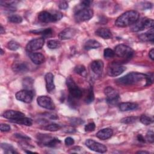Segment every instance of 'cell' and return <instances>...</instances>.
Instances as JSON below:
<instances>
[{
    "instance_id": "cell-38",
    "label": "cell",
    "mask_w": 154,
    "mask_h": 154,
    "mask_svg": "<svg viewBox=\"0 0 154 154\" xmlns=\"http://www.w3.org/2000/svg\"><path fill=\"white\" fill-rule=\"evenodd\" d=\"M137 119V117H135V116L127 117L123 118L121 120V122L123 123H125V124H131V123L135 122Z\"/></svg>"
},
{
    "instance_id": "cell-29",
    "label": "cell",
    "mask_w": 154,
    "mask_h": 154,
    "mask_svg": "<svg viewBox=\"0 0 154 154\" xmlns=\"http://www.w3.org/2000/svg\"><path fill=\"white\" fill-rule=\"evenodd\" d=\"M94 95L93 89V87L90 86L87 90V93L85 98V102L86 103L89 104L93 102V101L94 100Z\"/></svg>"
},
{
    "instance_id": "cell-22",
    "label": "cell",
    "mask_w": 154,
    "mask_h": 154,
    "mask_svg": "<svg viewBox=\"0 0 154 154\" xmlns=\"http://www.w3.org/2000/svg\"><path fill=\"white\" fill-rule=\"evenodd\" d=\"M153 28H150L149 30L144 33L138 35L139 39L142 42H153L154 40Z\"/></svg>"
},
{
    "instance_id": "cell-5",
    "label": "cell",
    "mask_w": 154,
    "mask_h": 154,
    "mask_svg": "<svg viewBox=\"0 0 154 154\" xmlns=\"http://www.w3.org/2000/svg\"><path fill=\"white\" fill-rule=\"evenodd\" d=\"M93 10L89 8H82L76 11L74 17L77 22H82L89 20L93 16Z\"/></svg>"
},
{
    "instance_id": "cell-26",
    "label": "cell",
    "mask_w": 154,
    "mask_h": 154,
    "mask_svg": "<svg viewBox=\"0 0 154 154\" xmlns=\"http://www.w3.org/2000/svg\"><path fill=\"white\" fill-rule=\"evenodd\" d=\"M10 121L11 122H13V123H16L22 125H25V126H30L32 124V119H31L30 118L25 117L17 119L16 120H10Z\"/></svg>"
},
{
    "instance_id": "cell-11",
    "label": "cell",
    "mask_w": 154,
    "mask_h": 154,
    "mask_svg": "<svg viewBox=\"0 0 154 154\" xmlns=\"http://www.w3.org/2000/svg\"><path fill=\"white\" fill-rule=\"evenodd\" d=\"M85 144L90 150L98 153H105L107 151L106 147L91 139H88L85 141Z\"/></svg>"
},
{
    "instance_id": "cell-50",
    "label": "cell",
    "mask_w": 154,
    "mask_h": 154,
    "mask_svg": "<svg viewBox=\"0 0 154 154\" xmlns=\"http://www.w3.org/2000/svg\"><path fill=\"white\" fill-rule=\"evenodd\" d=\"M0 33L1 34H3L5 33V29L4 28V27L2 26V25H1V26H0Z\"/></svg>"
},
{
    "instance_id": "cell-34",
    "label": "cell",
    "mask_w": 154,
    "mask_h": 154,
    "mask_svg": "<svg viewBox=\"0 0 154 154\" xmlns=\"http://www.w3.org/2000/svg\"><path fill=\"white\" fill-rule=\"evenodd\" d=\"M61 128V126L57 123H51L49 125H48L45 126V129L46 130V131H52V132H54V131H58L60 130V129Z\"/></svg>"
},
{
    "instance_id": "cell-13",
    "label": "cell",
    "mask_w": 154,
    "mask_h": 154,
    "mask_svg": "<svg viewBox=\"0 0 154 154\" xmlns=\"http://www.w3.org/2000/svg\"><path fill=\"white\" fill-rule=\"evenodd\" d=\"M38 105L45 109L54 110L55 108V104L52 99L47 96H40L37 99Z\"/></svg>"
},
{
    "instance_id": "cell-14",
    "label": "cell",
    "mask_w": 154,
    "mask_h": 154,
    "mask_svg": "<svg viewBox=\"0 0 154 154\" xmlns=\"http://www.w3.org/2000/svg\"><path fill=\"white\" fill-rule=\"evenodd\" d=\"M33 92L31 90H22L16 93V98L19 101L25 103H30L33 99Z\"/></svg>"
},
{
    "instance_id": "cell-24",
    "label": "cell",
    "mask_w": 154,
    "mask_h": 154,
    "mask_svg": "<svg viewBox=\"0 0 154 154\" xmlns=\"http://www.w3.org/2000/svg\"><path fill=\"white\" fill-rule=\"evenodd\" d=\"M96 34L104 39H109L112 38V34L108 28H98L96 32Z\"/></svg>"
},
{
    "instance_id": "cell-28",
    "label": "cell",
    "mask_w": 154,
    "mask_h": 154,
    "mask_svg": "<svg viewBox=\"0 0 154 154\" xmlns=\"http://www.w3.org/2000/svg\"><path fill=\"white\" fill-rule=\"evenodd\" d=\"M1 147L4 150L5 153H17V152L14 150V147L11 144L8 143H1Z\"/></svg>"
},
{
    "instance_id": "cell-36",
    "label": "cell",
    "mask_w": 154,
    "mask_h": 154,
    "mask_svg": "<svg viewBox=\"0 0 154 154\" xmlns=\"http://www.w3.org/2000/svg\"><path fill=\"white\" fill-rule=\"evenodd\" d=\"M140 120L143 125H149L153 122L152 119L146 115H142L140 118Z\"/></svg>"
},
{
    "instance_id": "cell-45",
    "label": "cell",
    "mask_w": 154,
    "mask_h": 154,
    "mask_svg": "<svg viewBox=\"0 0 154 154\" xmlns=\"http://www.w3.org/2000/svg\"><path fill=\"white\" fill-rule=\"evenodd\" d=\"M64 143H65V144L66 146H71L72 144H74L75 141H74V140L72 138V137H67L65 140H64Z\"/></svg>"
},
{
    "instance_id": "cell-32",
    "label": "cell",
    "mask_w": 154,
    "mask_h": 154,
    "mask_svg": "<svg viewBox=\"0 0 154 154\" xmlns=\"http://www.w3.org/2000/svg\"><path fill=\"white\" fill-rule=\"evenodd\" d=\"M23 85L25 90H31L33 86V79L31 78H26L23 81Z\"/></svg>"
},
{
    "instance_id": "cell-20",
    "label": "cell",
    "mask_w": 154,
    "mask_h": 154,
    "mask_svg": "<svg viewBox=\"0 0 154 154\" xmlns=\"http://www.w3.org/2000/svg\"><path fill=\"white\" fill-rule=\"evenodd\" d=\"M113 134V131L110 128H104L97 132L96 134V136L102 140H107L109 138L111 137V136Z\"/></svg>"
},
{
    "instance_id": "cell-52",
    "label": "cell",
    "mask_w": 154,
    "mask_h": 154,
    "mask_svg": "<svg viewBox=\"0 0 154 154\" xmlns=\"http://www.w3.org/2000/svg\"><path fill=\"white\" fill-rule=\"evenodd\" d=\"M4 51L2 50V48H1V55H3V54H4Z\"/></svg>"
},
{
    "instance_id": "cell-40",
    "label": "cell",
    "mask_w": 154,
    "mask_h": 154,
    "mask_svg": "<svg viewBox=\"0 0 154 154\" xmlns=\"http://www.w3.org/2000/svg\"><path fill=\"white\" fill-rule=\"evenodd\" d=\"M146 138L147 141L150 143H153L154 141V133L153 131H148L146 135Z\"/></svg>"
},
{
    "instance_id": "cell-30",
    "label": "cell",
    "mask_w": 154,
    "mask_h": 154,
    "mask_svg": "<svg viewBox=\"0 0 154 154\" xmlns=\"http://www.w3.org/2000/svg\"><path fill=\"white\" fill-rule=\"evenodd\" d=\"M74 71L77 74H78L83 77H85L87 74V69H86L85 67L82 64H79V65L76 66L74 69Z\"/></svg>"
},
{
    "instance_id": "cell-33",
    "label": "cell",
    "mask_w": 154,
    "mask_h": 154,
    "mask_svg": "<svg viewBox=\"0 0 154 154\" xmlns=\"http://www.w3.org/2000/svg\"><path fill=\"white\" fill-rule=\"evenodd\" d=\"M8 21L14 23H20L22 22V18L20 16L17 14H12L8 17Z\"/></svg>"
},
{
    "instance_id": "cell-2",
    "label": "cell",
    "mask_w": 154,
    "mask_h": 154,
    "mask_svg": "<svg viewBox=\"0 0 154 154\" xmlns=\"http://www.w3.org/2000/svg\"><path fill=\"white\" fill-rule=\"evenodd\" d=\"M147 76V74L138 72H131L117 79L116 81L122 85H136L139 84L140 82H142V81L146 82Z\"/></svg>"
},
{
    "instance_id": "cell-16",
    "label": "cell",
    "mask_w": 154,
    "mask_h": 154,
    "mask_svg": "<svg viewBox=\"0 0 154 154\" xmlns=\"http://www.w3.org/2000/svg\"><path fill=\"white\" fill-rule=\"evenodd\" d=\"M91 70L99 77H101L103 70V63L100 60L93 61L91 64Z\"/></svg>"
},
{
    "instance_id": "cell-51",
    "label": "cell",
    "mask_w": 154,
    "mask_h": 154,
    "mask_svg": "<svg viewBox=\"0 0 154 154\" xmlns=\"http://www.w3.org/2000/svg\"><path fill=\"white\" fill-rule=\"evenodd\" d=\"M137 153H140V154H141V153H143V154H149V152H146V151H138V152H137Z\"/></svg>"
},
{
    "instance_id": "cell-31",
    "label": "cell",
    "mask_w": 154,
    "mask_h": 154,
    "mask_svg": "<svg viewBox=\"0 0 154 154\" xmlns=\"http://www.w3.org/2000/svg\"><path fill=\"white\" fill-rule=\"evenodd\" d=\"M47 46L49 49H54L60 47L61 43L58 40H50L48 42Z\"/></svg>"
},
{
    "instance_id": "cell-18",
    "label": "cell",
    "mask_w": 154,
    "mask_h": 154,
    "mask_svg": "<svg viewBox=\"0 0 154 154\" xmlns=\"http://www.w3.org/2000/svg\"><path fill=\"white\" fill-rule=\"evenodd\" d=\"M76 31L71 28H67L61 31L58 34V37L61 40H67L73 38L76 34Z\"/></svg>"
},
{
    "instance_id": "cell-47",
    "label": "cell",
    "mask_w": 154,
    "mask_h": 154,
    "mask_svg": "<svg viewBox=\"0 0 154 154\" xmlns=\"http://www.w3.org/2000/svg\"><path fill=\"white\" fill-rule=\"evenodd\" d=\"M151 7H152V4H150V2H144V3H143V10L150 8Z\"/></svg>"
},
{
    "instance_id": "cell-1",
    "label": "cell",
    "mask_w": 154,
    "mask_h": 154,
    "mask_svg": "<svg viewBox=\"0 0 154 154\" xmlns=\"http://www.w3.org/2000/svg\"><path fill=\"white\" fill-rule=\"evenodd\" d=\"M140 17L138 12L135 10L127 11L117 17L115 25L118 27H126L132 25Z\"/></svg>"
},
{
    "instance_id": "cell-27",
    "label": "cell",
    "mask_w": 154,
    "mask_h": 154,
    "mask_svg": "<svg viewBox=\"0 0 154 154\" xmlns=\"http://www.w3.org/2000/svg\"><path fill=\"white\" fill-rule=\"evenodd\" d=\"M31 32L35 34H41L44 37H50L52 34V30L50 28H46V29L34 30V31H31Z\"/></svg>"
},
{
    "instance_id": "cell-23",
    "label": "cell",
    "mask_w": 154,
    "mask_h": 154,
    "mask_svg": "<svg viewBox=\"0 0 154 154\" xmlns=\"http://www.w3.org/2000/svg\"><path fill=\"white\" fill-rule=\"evenodd\" d=\"M138 105L133 102H123L119 105V108L122 111H128L137 109Z\"/></svg>"
},
{
    "instance_id": "cell-49",
    "label": "cell",
    "mask_w": 154,
    "mask_h": 154,
    "mask_svg": "<svg viewBox=\"0 0 154 154\" xmlns=\"http://www.w3.org/2000/svg\"><path fill=\"white\" fill-rule=\"evenodd\" d=\"M149 57L151 58V60H154V49L153 48H152L149 52Z\"/></svg>"
},
{
    "instance_id": "cell-6",
    "label": "cell",
    "mask_w": 154,
    "mask_h": 154,
    "mask_svg": "<svg viewBox=\"0 0 154 154\" xmlns=\"http://www.w3.org/2000/svg\"><path fill=\"white\" fill-rule=\"evenodd\" d=\"M115 54L120 58L130 59L134 55L133 49L124 44H120L115 47Z\"/></svg>"
},
{
    "instance_id": "cell-48",
    "label": "cell",
    "mask_w": 154,
    "mask_h": 154,
    "mask_svg": "<svg viewBox=\"0 0 154 154\" xmlns=\"http://www.w3.org/2000/svg\"><path fill=\"white\" fill-rule=\"evenodd\" d=\"M137 138L138 141H140V142H141V143H145V141H146L144 138L143 136L142 135H141V134H138V135H137Z\"/></svg>"
},
{
    "instance_id": "cell-9",
    "label": "cell",
    "mask_w": 154,
    "mask_h": 154,
    "mask_svg": "<svg viewBox=\"0 0 154 154\" xmlns=\"http://www.w3.org/2000/svg\"><path fill=\"white\" fill-rule=\"evenodd\" d=\"M66 85L71 97L75 99H79L82 96L81 90L78 87V85L71 78L69 77L67 78Z\"/></svg>"
},
{
    "instance_id": "cell-17",
    "label": "cell",
    "mask_w": 154,
    "mask_h": 154,
    "mask_svg": "<svg viewBox=\"0 0 154 154\" xmlns=\"http://www.w3.org/2000/svg\"><path fill=\"white\" fill-rule=\"evenodd\" d=\"M2 116L5 119H8L11 120H16L17 119L25 117V114L17 111L7 110L3 113Z\"/></svg>"
},
{
    "instance_id": "cell-15",
    "label": "cell",
    "mask_w": 154,
    "mask_h": 154,
    "mask_svg": "<svg viewBox=\"0 0 154 154\" xmlns=\"http://www.w3.org/2000/svg\"><path fill=\"white\" fill-rule=\"evenodd\" d=\"M11 68L16 73H25L29 70V66L26 62L16 61L13 63Z\"/></svg>"
},
{
    "instance_id": "cell-37",
    "label": "cell",
    "mask_w": 154,
    "mask_h": 154,
    "mask_svg": "<svg viewBox=\"0 0 154 154\" xmlns=\"http://www.w3.org/2000/svg\"><path fill=\"white\" fill-rule=\"evenodd\" d=\"M115 55V52L111 49L108 48L103 51V56L105 58H111L114 57Z\"/></svg>"
},
{
    "instance_id": "cell-44",
    "label": "cell",
    "mask_w": 154,
    "mask_h": 154,
    "mask_svg": "<svg viewBox=\"0 0 154 154\" xmlns=\"http://www.w3.org/2000/svg\"><path fill=\"white\" fill-rule=\"evenodd\" d=\"M92 3L91 1H89V0H84V1H82L81 2V5L83 7V8H88L90 4Z\"/></svg>"
},
{
    "instance_id": "cell-8",
    "label": "cell",
    "mask_w": 154,
    "mask_h": 154,
    "mask_svg": "<svg viewBox=\"0 0 154 154\" xmlns=\"http://www.w3.org/2000/svg\"><path fill=\"white\" fill-rule=\"evenodd\" d=\"M104 93L106 96V100L110 105H116L119 100V94L114 88L108 86L104 90Z\"/></svg>"
},
{
    "instance_id": "cell-19",
    "label": "cell",
    "mask_w": 154,
    "mask_h": 154,
    "mask_svg": "<svg viewBox=\"0 0 154 154\" xmlns=\"http://www.w3.org/2000/svg\"><path fill=\"white\" fill-rule=\"evenodd\" d=\"M54 75L49 72L46 74L45 75V81H46V87L47 91L49 93L53 91L55 89V84L54 82Z\"/></svg>"
},
{
    "instance_id": "cell-7",
    "label": "cell",
    "mask_w": 154,
    "mask_h": 154,
    "mask_svg": "<svg viewBox=\"0 0 154 154\" xmlns=\"http://www.w3.org/2000/svg\"><path fill=\"white\" fill-rule=\"evenodd\" d=\"M37 137L41 144L50 147H55L61 143L59 139L55 137H53L49 134H39L37 135Z\"/></svg>"
},
{
    "instance_id": "cell-46",
    "label": "cell",
    "mask_w": 154,
    "mask_h": 154,
    "mask_svg": "<svg viewBox=\"0 0 154 154\" xmlns=\"http://www.w3.org/2000/svg\"><path fill=\"white\" fill-rule=\"evenodd\" d=\"M58 7L60 9L62 10H66L68 8V3L66 1H61L59 3Z\"/></svg>"
},
{
    "instance_id": "cell-41",
    "label": "cell",
    "mask_w": 154,
    "mask_h": 154,
    "mask_svg": "<svg viewBox=\"0 0 154 154\" xmlns=\"http://www.w3.org/2000/svg\"><path fill=\"white\" fill-rule=\"evenodd\" d=\"M95 128H96V125L94 123L91 122L85 126L84 129H85V131L86 132H91L95 129Z\"/></svg>"
},
{
    "instance_id": "cell-3",
    "label": "cell",
    "mask_w": 154,
    "mask_h": 154,
    "mask_svg": "<svg viewBox=\"0 0 154 154\" xmlns=\"http://www.w3.org/2000/svg\"><path fill=\"white\" fill-rule=\"evenodd\" d=\"M153 20L147 17L138 19L131 27V31L132 32H138L144 29L152 28L153 26Z\"/></svg>"
},
{
    "instance_id": "cell-12",
    "label": "cell",
    "mask_w": 154,
    "mask_h": 154,
    "mask_svg": "<svg viewBox=\"0 0 154 154\" xmlns=\"http://www.w3.org/2000/svg\"><path fill=\"white\" fill-rule=\"evenodd\" d=\"M45 39L43 37L37 38L29 41L26 46V50L28 52H32L41 49L44 45Z\"/></svg>"
},
{
    "instance_id": "cell-39",
    "label": "cell",
    "mask_w": 154,
    "mask_h": 154,
    "mask_svg": "<svg viewBox=\"0 0 154 154\" xmlns=\"http://www.w3.org/2000/svg\"><path fill=\"white\" fill-rule=\"evenodd\" d=\"M70 123L73 126H79L82 123H84L83 120L79 118H76V117H72L70 119Z\"/></svg>"
},
{
    "instance_id": "cell-35",
    "label": "cell",
    "mask_w": 154,
    "mask_h": 154,
    "mask_svg": "<svg viewBox=\"0 0 154 154\" xmlns=\"http://www.w3.org/2000/svg\"><path fill=\"white\" fill-rule=\"evenodd\" d=\"M20 47V45L16 41L11 40L7 43V48L11 51H16Z\"/></svg>"
},
{
    "instance_id": "cell-25",
    "label": "cell",
    "mask_w": 154,
    "mask_h": 154,
    "mask_svg": "<svg viewBox=\"0 0 154 154\" xmlns=\"http://www.w3.org/2000/svg\"><path fill=\"white\" fill-rule=\"evenodd\" d=\"M101 45L99 42L93 39H90L85 42L84 48L85 50H90L92 49H97Z\"/></svg>"
},
{
    "instance_id": "cell-21",
    "label": "cell",
    "mask_w": 154,
    "mask_h": 154,
    "mask_svg": "<svg viewBox=\"0 0 154 154\" xmlns=\"http://www.w3.org/2000/svg\"><path fill=\"white\" fill-rule=\"evenodd\" d=\"M29 57L30 60L35 64H40L45 61V56L38 52H29Z\"/></svg>"
},
{
    "instance_id": "cell-4",
    "label": "cell",
    "mask_w": 154,
    "mask_h": 154,
    "mask_svg": "<svg viewBox=\"0 0 154 154\" xmlns=\"http://www.w3.org/2000/svg\"><path fill=\"white\" fill-rule=\"evenodd\" d=\"M62 17L63 14L59 11H56L52 14L46 11H43L38 14V19L43 23L57 22L60 20Z\"/></svg>"
},
{
    "instance_id": "cell-42",
    "label": "cell",
    "mask_w": 154,
    "mask_h": 154,
    "mask_svg": "<svg viewBox=\"0 0 154 154\" xmlns=\"http://www.w3.org/2000/svg\"><path fill=\"white\" fill-rule=\"evenodd\" d=\"M14 135L17 138H18L20 140H22L23 141H28V140H31V138L29 137H28V136H26L25 135H23V134H15Z\"/></svg>"
},
{
    "instance_id": "cell-43",
    "label": "cell",
    "mask_w": 154,
    "mask_h": 154,
    "mask_svg": "<svg viewBox=\"0 0 154 154\" xmlns=\"http://www.w3.org/2000/svg\"><path fill=\"white\" fill-rule=\"evenodd\" d=\"M11 128L10 125L5 123H1L0 125V130L2 132H8L10 131Z\"/></svg>"
},
{
    "instance_id": "cell-10",
    "label": "cell",
    "mask_w": 154,
    "mask_h": 154,
    "mask_svg": "<svg viewBox=\"0 0 154 154\" xmlns=\"http://www.w3.org/2000/svg\"><path fill=\"white\" fill-rule=\"evenodd\" d=\"M125 70L126 67L123 66L118 63L112 62L108 67L107 74L110 76L115 77L121 75Z\"/></svg>"
}]
</instances>
